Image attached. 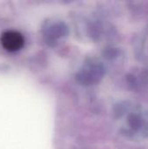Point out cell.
I'll return each mask as SVG.
<instances>
[{"instance_id":"cell-1","label":"cell","mask_w":148,"mask_h":149,"mask_svg":"<svg viewBox=\"0 0 148 149\" xmlns=\"http://www.w3.org/2000/svg\"><path fill=\"white\" fill-rule=\"evenodd\" d=\"M0 44L7 52H14L19 51L24 46V38L17 31H6L0 37Z\"/></svg>"}]
</instances>
